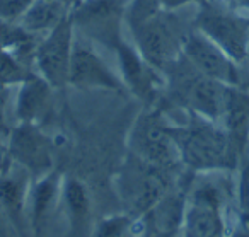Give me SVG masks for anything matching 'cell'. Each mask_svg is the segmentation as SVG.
<instances>
[{"label":"cell","mask_w":249,"mask_h":237,"mask_svg":"<svg viewBox=\"0 0 249 237\" xmlns=\"http://www.w3.org/2000/svg\"><path fill=\"white\" fill-rule=\"evenodd\" d=\"M188 114L186 125L171 127L183 164L196 172L237 167L239 159L224 128L196 113Z\"/></svg>","instance_id":"1"},{"label":"cell","mask_w":249,"mask_h":237,"mask_svg":"<svg viewBox=\"0 0 249 237\" xmlns=\"http://www.w3.org/2000/svg\"><path fill=\"white\" fill-rule=\"evenodd\" d=\"M167 97L176 106L218 123L224 113L227 84L203 75L181 53L166 69Z\"/></svg>","instance_id":"2"},{"label":"cell","mask_w":249,"mask_h":237,"mask_svg":"<svg viewBox=\"0 0 249 237\" xmlns=\"http://www.w3.org/2000/svg\"><path fill=\"white\" fill-rule=\"evenodd\" d=\"M173 172L140 161L130 154L120 174V198L128 208V215L140 219L152 210L173 189Z\"/></svg>","instance_id":"3"},{"label":"cell","mask_w":249,"mask_h":237,"mask_svg":"<svg viewBox=\"0 0 249 237\" xmlns=\"http://www.w3.org/2000/svg\"><path fill=\"white\" fill-rule=\"evenodd\" d=\"M130 152L140 161L176 174L181 161L171 125L164 121L159 109H147L137 118L130 133Z\"/></svg>","instance_id":"4"},{"label":"cell","mask_w":249,"mask_h":237,"mask_svg":"<svg viewBox=\"0 0 249 237\" xmlns=\"http://www.w3.org/2000/svg\"><path fill=\"white\" fill-rule=\"evenodd\" d=\"M139 53L160 73L183 53L186 33L169 11H157L139 24L132 26Z\"/></svg>","instance_id":"5"},{"label":"cell","mask_w":249,"mask_h":237,"mask_svg":"<svg viewBox=\"0 0 249 237\" xmlns=\"http://www.w3.org/2000/svg\"><path fill=\"white\" fill-rule=\"evenodd\" d=\"M196 29L234 62H242L248 56L249 21L237 18L234 12L203 2L196 18Z\"/></svg>","instance_id":"6"},{"label":"cell","mask_w":249,"mask_h":237,"mask_svg":"<svg viewBox=\"0 0 249 237\" xmlns=\"http://www.w3.org/2000/svg\"><path fill=\"white\" fill-rule=\"evenodd\" d=\"M181 237H227L222 193L215 184L201 182L188 193Z\"/></svg>","instance_id":"7"},{"label":"cell","mask_w":249,"mask_h":237,"mask_svg":"<svg viewBox=\"0 0 249 237\" xmlns=\"http://www.w3.org/2000/svg\"><path fill=\"white\" fill-rule=\"evenodd\" d=\"M9 159L22 167L31 179L53 171V147L50 138L35 123H19L7 138Z\"/></svg>","instance_id":"8"},{"label":"cell","mask_w":249,"mask_h":237,"mask_svg":"<svg viewBox=\"0 0 249 237\" xmlns=\"http://www.w3.org/2000/svg\"><path fill=\"white\" fill-rule=\"evenodd\" d=\"M72 29L73 18L67 16L62 22L50 31L43 41L38 43L35 55V65L41 77L53 87L58 89L69 82L70 58H72Z\"/></svg>","instance_id":"9"},{"label":"cell","mask_w":249,"mask_h":237,"mask_svg":"<svg viewBox=\"0 0 249 237\" xmlns=\"http://www.w3.org/2000/svg\"><path fill=\"white\" fill-rule=\"evenodd\" d=\"M124 4L126 0H86L72 14L73 22H77L87 38L118 48Z\"/></svg>","instance_id":"10"},{"label":"cell","mask_w":249,"mask_h":237,"mask_svg":"<svg viewBox=\"0 0 249 237\" xmlns=\"http://www.w3.org/2000/svg\"><path fill=\"white\" fill-rule=\"evenodd\" d=\"M183 55L203 75L227 86H239V73L234 60L229 58L212 39H208L198 29L186 33L183 41Z\"/></svg>","instance_id":"11"},{"label":"cell","mask_w":249,"mask_h":237,"mask_svg":"<svg viewBox=\"0 0 249 237\" xmlns=\"http://www.w3.org/2000/svg\"><path fill=\"white\" fill-rule=\"evenodd\" d=\"M69 84L75 87H104V89H121V80L107 69L92 46L77 39L72 46Z\"/></svg>","instance_id":"12"},{"label":"cell","mask_w":249,"mask_h":237,"mask_svg":"<svg viewBox=\"0 0 249 237\" xmlns=\"http://www.w3.org/2000/svg\"><path fill=\"white\" fill-rule=\"evenodd\" d=\"M29 179L31 176L14 162L0 171V213H4L21 234H24L28 225L26 203L31 186Z\"/></svg>","instance_id":"13"},{"label":"cell","mask_w":249,"mask_h":237,"mask_svg":"<svg viewBox=\"0 0 249 237\" xmlns=\"http://www.w3.org/2000/svg\"><path fill=\"white\" fill-rule=\"evenodd\" d=\"M220 121L224 123L222 128L227 133L235 155L241 161L249 140V92L237 86H229Z\"/></svg>","instance_id":"14"},{"label":"cell","mask_w":249,"mask_h":237,"mask_svg":"<svg viewBox=\"0 0 249 237\" xmlns=\"http://www.w3.org/2000/svg\"><path fill=\"white\" fill-rule=\"evenodd\" d=\"M35 184L29 186L28 203H26V219L28 227L35 236H39L53 212L58 195L62 193V181L56 171L48 172L39 179H35Z\"/></svg>","instance_id":"15"},{"label":"cell","mask_w":249,"mask_h":237,"mask_svg":"<svg viewBox=\"0 0 249 237\" xmlns=\"http://www.w3.org/2000/svg\"><path fill=\"white\" fill-rule=\"evenodd\" d=\"M116 50L120 53V65L121 72H123L124 84L140 99L150 103L154 99V94H156L157 84H159V77L156 73L159 70H156L150 63H147L142 58V55L139 56L133 52V48L124 45L123 41L120 43V46Z\"/></svg>","instance_id":"16"},{"label":"cell","mask_w":249,"mask_h":237,"mask_svg":"<svg viewBox=\"0 0 249 237\" xmlns=\"http://www.w3.org/2000/svg\"><path fill=\"white\" fill-rule=\"evenodd\" d=\"M52 89L53 87L41 75H31L26 82L21 84L16 114L21 123L38 125L48 114L52 106Z\"/></svg>","instance_id":"17"},{"label":"cell","mask_w":249,"mask_h":237,"mask_svg":"<svg viewBox=\"0 0 249 237\" xmlns=\"http://www.w3.org/2000/svg\"><path fill=\"white\" fill-rule=\"evenodd\" d=\"M62 201L70 236L79 237L86 232L90 220V198L84 182L75 178H67L62 182Z\"/></svg>","instance_id":"18"},{"label":"cell","mask_w":249,"mask_h":237,"mask_svg":"<svg viewBox=\"0 0 249 237\" xmlns=\"http://www.w3.org/2000/svg\"><path fill=\"white\" fill-rule=\"evenodd\" d=\"M67 18L65 0H35L22 16L21 28L28 33L53 29Z\"/></svg>","instance_id":"19"},{"label":"cell","mask_w":249,"mask_h":237,"mask_svg":"<svg viewBox=\"0 0 249 237\" xmlns=\"http://www.w3.org/2000/svg\"><path fill=\"white\" fill-rule=\"evenodd\" d=\"M35 75L31 67H28L12 48L0 50V89L14 84H22Z\"/></svg>","instance_id":"20"},{"label":"cell","mask_w":249,"mask_h":237,"mask_svg":"<svg viewBox=\"0 0 249 237\" xmlns=\"http://www.w3.org/2000/svg\"><path fill=\"white\" fill-rule=\"evenodd\" d=\"M132 225V215H111L97 222L90 237H124Z\"/></svg>","instance_id":"21"},{"label":"cell","mask_w":249,"mask_h":237,"mask_svg":"<svg viewBox=\"0 0 249 237\" xmlns=\"http://www.w3.org/2000/svg\"><path fill=\"white\" fill-rule=\"evenodd\" d=\"M33 38V33H28L21 26H12L11 22L0 21V50L14 48L21 43Z\"/></svg>","instance_id":"22"},{"label":"cell","mask_w":249,"mask_h":237,"mask_svg":"<svg viewBox=\"0 0 249 237\" xmlns=\"http://www.w3.org/2000/svg\"><path fill=\"white\" fill-rule=\"evenodd\" d=\"M35 0H0V21L12 22L24 16Z\"/></svg>","instance_id":"23"},{"label":"cell","mask_w":249,"mask_h":237,"mask_svg":"<svg viewBox=\"0 0 249 237\" xmlns=\"http://www.w3.org/2000/svg\"><path fill=\"white\" fill-rule=\"evenodd\" d=\"M7 131L4 128H0V171H4L9 164H11V159H9V148H7V138L5 137Z\"/></svg>","instance_id":"24"},{"label":"cell","mask_w":249,"mask_h":237,"mask_svg":"<svg viewBox=\"0 0 249 237\" xmlns=\"http://www.w3.org/2000/svg\"><path fill=\"white\" fill-rule=\"evenodd\" d=\"M191 2V0H159V4L166 9H173V7H179V5Z\"/></svg>","instance_id":"25"},{"label":"cell","mask_w":249,"mask_h":237,"mask_svg":"<svg viewBox=\"0 0 249 237\" xmlns=\"http://www.w3.org/2000/svg\"><path fill=\"white\" fill-rule=\"evenodd\" d=\"M229 237H249V236L246 232H242V230H239V232L232 234V236H229Z\"/></svg>","instance_id":"26"}]
</instances>
